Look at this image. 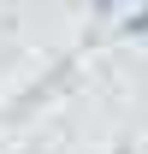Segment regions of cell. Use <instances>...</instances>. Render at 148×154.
Instances as JSON below:
<instances>
[{
	"label": "cell",
	"instance_id": "cell-1",
	"mask_svg": "<svg viewBox=\"0 0 148 154\" xmlns=\"http://www.w3.org/2000/svg\"><path fill=\"white\" fill-rule=\"evenodd\" d=\"M136 30H148V6H142V18H136Z\"/></svg>",
	"mask_w": 148,
	"mask_h": 154
}]
</instances>
